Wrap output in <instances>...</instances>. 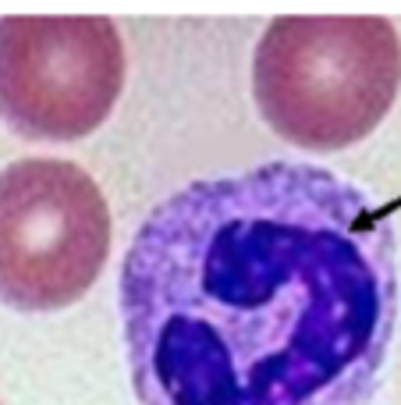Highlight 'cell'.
<instances>
[{"label":"cell","mask_w":401,"mask_h":405,"mask_svg":"<svg viewBox=\"0 0 401 405\" xmlns=\"http://www.w3.org/2000/svg\"><path fill=\"white\" fill-rule=\"evenodd\" d=\"M398 303L384 206L302 160L185 182L142 217L117 274L142 405H366Z\"/></svg>","instance_id":"cell-1"},{"label":"cell","mask_w":401,"mask_h":405,"mask_svg":"<svg viewBox=\"0 0 401 405\" xmlns=\"http://www.w3.org/2000/svg\"><path fill=\"white\" fill-rule=\"evenodd\" d=\"M401 93V36L380 14H284L252 54V100L273 135L337 153L363 142Z\"/></svg>","instance_id":"cell-2"},{"label":"cell","mask_w":401,"mask_h":405,"mask_svg":"<svg viewBox=\"0 0 401 405\" xmlns=\"http://www.w3.org/2000/svg\"><path fill=\"white\" fill-rule=\"evenodd\" d=\"M111 206L89 171L25 157L0 171V303L18 313L75 306L111 256Z\"/></svg>","instance_id":"cell-3"},{"label":"cell","mask_w":401,"mask_h":405,"mask_svg":"<svg viewBox=\"0 0 401 405\" xmlns=\"http://www.w3.org/2000/svg\"><path fill=\"white\" fill-rule=\"evenodd\" d=\"M124 43L103 14L0 18V121L29 142H75L111 118Z\"/></svg>","instance_id":"cell-4"}]
</instances>
